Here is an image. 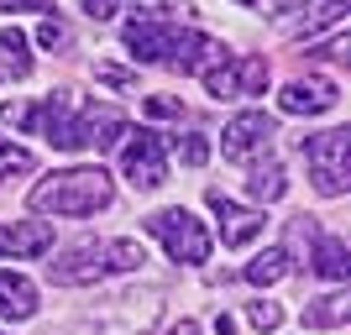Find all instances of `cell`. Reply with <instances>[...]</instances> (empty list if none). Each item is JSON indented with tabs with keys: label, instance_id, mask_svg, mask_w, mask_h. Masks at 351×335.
<instances>
[{
	"label": "cell",
	"instance_id": "1",
	"mask_svg": "<svg viewBox=\"0 0 351 335\" xmlns=\"http://www.w3.org/2000/svg\"><path fill=\"white\" fill-rule=\"evenodd\" d=\"M116 199V178L105 168H63V173H47L32 184L27 204L37 215H100Z\"/></svg>",
	"mask_w": 351,
	"mask_h": 335
},
{
	"label": "cell",
	"instance_id": "2",
	"mask_svg": "<svg viewBox=\"0 0 351 335\" xmlns=\"http://www.w3.org/2000/svg\"><path fill=\"white\" fill-rule=\"evenodd\" d=\"M147 262V251L136 241H79L69 247L63 257L47 262V277L63 283V288H89L100 277H116V273H136Z\"/></svg>",
	"mask_w": 351,
	"mask_h": 335
},
{
	"label": "cell",
	"instance_id": "3",
	"mask_svg": "<svg viewBox=\"0 0 351 335\" xmlns=\"http://www.w3.org/2000/svg\"><path fill=\"white\" fill-rule=\"evenodd\" d=\"M304 162H309V184L325 199H341L351 189V132L346 126H330V132H315L304 142Z\"/></svg>",
	"mask_w": 351,
	"mask_h": 335
},
{
	"label": "cell",
	"instance_id": "4",
	"mask_svg": "<svg viewBox=\"0 0 351 335\" xmlns=\"http://www.w3.org/2000/svg\"><path fill=\"white\" fill-rule=\"evenodd\" d=\"M199 79H205V89L215 100H257V95H267L273 69H267L263 53H220Z\"/></svg>",
	"mask_w": 351,
	"mask_h": 335
},
{
	"label": "cell",
	"instance_id": "5",
	"mask_svg": "<svg viewBox=\"0 0 351 335\" xmlns=\"http://www.w3.org/2000/svg\"><path fill=\"white\" fill-rule=\"evenodd\" d=\"M142 225H147V236H158L162 247H168V257H173V262H205V257H210V231H205V220L194 215V210H184V204L152 210Z\"/></svg>",
	"mask_w": 351,
	"mask_h": 335
},
{
	"label": "cell",
	"instance_id": "6",
	"mask_svg": "<svg viewBox=\"0 0 351 335\" xmlns=\"http://www.w3.org/2000/svg\"><path fill=\"white\" fill-rule=\"evenodd\" d=\"M278 142V121L267 110H241V116L226 121V136H220V152L231 162H263Z\"/></svg>",
	"mask_w": 351,
	"mask_h": 335
},
{
	"label": "cell",
	"instance_id": "7",
	"mask_svg": "<svg viewBox=\"0 0 351 335\" xmlns=\"http://www.w3.org/2000/svg\"><path fill=\"white\" fill-rule=\"evenodd\" d=\"M121 173L132 178V189H162L168 184V136L162 132H132L121 147Z\"/></svg>",
	"mask_w": 351,
	"mask_h": 335
},
{
	"label": "cell",
	"instance_id": "8",
	"mask_svg": "<svg viewBox=\"0 0 351 335\" xmlns=\"http://www.w3.org/2000/svg\"><path fill=\"white\" fill-rule=\"evenodd\" d=\"M79 110H84V100L73 89H53L47 100H37V126L32 132L47 136L58 152H84L79 147Z\"/></svg>",
	"mask_w": 351,
	"mask_h": 335
},
{
	"label": "cell",
	"instance_id": "9",
	"mask_svg": "<svg viewBox=\"0 0 351 335\" xmlns=\"http://www.w3.org/2000/svg\"><path fill=\"white\" fill-rule=\"evenodd\" d=\"M341 89L336 79H325V73H304V79H289L278 89V110L283 116H325V110H336Z\"/></svg>",
	"mask_w": 351,
	"mask_h": 335
},
{
	"label": "cell",
	"instance_id": "10",
	"mask_svg": "<svg viewBox=\"0 0 351 335\" xmlns=\"http://www.w3.org/2000/svg\"><path fill=\"white\" fill-rule=\"evenodd\" d=\"M210 204H215V215H220V241H226V247H252V241L267 231V215L257 204H236L220 189H210Z\"/></svg>",
	"mask_w": 351,
	"mask_h": 335
},
{
	"label": "cell",
	"instance_id": "11",
	"mask_svg": "<svg viewBox=\"0 0 351 335\" xmlns=\"http://www.w3.org/2000/svg\"><path fill=\"white\" fill-rule=\"evenodd\" d=\"M121 136H132V121L121 116L116 105H89L84 100V110H79V147H89V152H110Z\"/></svg>",
	"mask_w": 351,
	"mask_h": 335
},
{
	"label": "cell",
	"instance_id": "12",
	"mask_svg": "<svg viewBox=\"0 0 351 335\" xmlns=\"http://www.w3.org/2000/svg\"><path fill=\"white\" fill-rule=\"evenodd\" d=\"M53 247V225L47 220H11L0 225V257H43Z\"/></svg>",
	"mask_w": 351,
	"mask_h": 335
},
{
	"label": "cell",
	"instance_id": "13",
	"mask_svg": "<svg viewBox=\"0 0 351 335\" xmlns=\"http://www.w3.org/2000/svg\"><path fill=\"white\" fill-rule=\"evenodd\" d=\"M309 273H320L325 283H346L351 277V251H346V241L341 236H315L309 241Z\"/></svg>",
	"mask_w": 351,
	"mask_h": 335
},
{
	"label": "cell",
	"instance_id": "14",
	"mask_svg": "<svg viewBox=\"0 0 351 335\" xmlns=\"http://www.w3.org/2000/svg\"><path fill=\"white\" fill-rule=\"evenodd\" d=\"M37 314V283L0 267V320H32Z\"/></svg>",
	"mask_w": 351,
	"mask_h": 335
},
{
	"label": "cell",
	"instance_id": "15",
	"mask_svg": "<svg viewBox=\"0 0 351 335\" xmlns=\"http://www.w3.org/2000/svg\"><path fill=\"white\" fill-rule=\"evenodd\" d=\"M346 320H351V293L346 288H330V293H320V299L304 304L309 330H336V325H346Z\"/></svg>",
	"mask_w": 351,
	"mask_h": 335
},
{
	"label": "cell",
	"instance_id": "16",
	"mask_svg": "<svg viewBox=\"0 0 351 335\" xmlns=\"http://www.w3.org/2000/svg\"><path fill=\"white\" fill-rule=\"evenodd\" d=\"M341 16H346V0H309L304 11L289 21V32L293 37H320V32L341 27Z\"/></svg>",
	"mask_w": 351,
	"mask_h": 335
},
{
	"label": "cell",
	"instance_id": "17",
	"mask_svg": "<svg viewBox=\"0 0 351 335\" xmlns=\"http://www.w3.org/2000/svg\"><path fill=\"white\" fill-rule=\"evenodd\" d=\"M247 194H252V199H257V204H273V199H283V194H289V173H283V162H273V158L252 162Z\"/></svg>",
	"mask_w": 351,
	"mask_h": 335
},
{
	"label": "cell",
	"instance_id": "18",
	"mask_svg": "<svg viewBox=\"0 0 351 335\" xmlns=\"http://www.w3.org/2000/svg\"><path fill=\"white\" fill-rule=\"evenodd\" d=\"M278 277H289V251L283 247H267L263 257L247 262V283L252 288H267V283H278Z\"/></svg>",
	"mask_w": 351,
	"mask_h": 335
},
{
	"label": "cell",
	"instance_id": "19",
	"mask_svg": "<svg viewBox=\"0 0 351 335\" xmlns=\"http://www.w3.org/2000/svg\"><path fill=\"white\" fill-rule=\"evenodd\" d=\"M37 47H47V53L73 47V27H69V21H58V16H43V27H37Z\"/></svg>",
	"mask_w": 351,
	"mask_h": 335
},
{
	"label": "cell",
	"instance_id": "20",
	"mask_svg": "<svg viewBox=\"0 0 351 335\" xmlns=\"http://www.w3.org/2000/svg\"><path fill=\"white\" fill-rule=\"evenodd\" d=\"M32 168H37V158H32L27 147H16V142H5V136H0V178L32 173Z\"/></svg>",
	"mask_w": 351,
	"mask_h": 335
},
{
	"label": "cell",
	"instance_id": "21",
	"mask_svg": "<svg viewBox=\"0 0 351 335\" xmlns=\"http://www.w3.org/2000/svg\"><path fill=\"white\" fill-rule=\"evenodd\" d=\"M0 126L32 132V126H37V100H5V105H0Z\"/></svg>",
	"mask_w": 351,
	"mask_h": 335
},
{
	"label": "cell",
	"instance_id": "22",
	"mask_svg": "<svg viewBox=\"0 0 351 335\" xmlns=\"http://www.w3.org/2000/svg\"><path fill=\"white\" fill-rule=\"evenodd\" d=\"M173 152H178L184 162H189V168H205V158H210V142L189 132V136H178V142H173Z\"/></svg>",
	"mask_w": 351,
	"mask_h": 335
},
{
	"label": "cell",
	"instance_id": "23",
	"mask_svg": "<svg viewBox=\"0 0 351 335\" xmlns=\"http://www.w3.org/2000/svg\"><path fill=\"white\" fill-rule=\"evenodd\" d=\"M132 5H136L132 21H173V16H168V11H173L168 0H132Z\"/></svg>",
	"mask_w": 351,
	"mask_h": 335
},
{
	"label": "cell",
	"instance_id": "24",
	"mask_svg": "<svg viewBox=\"0 0 351 335\" xmlns=\"http://www.w3.org/2000/svg\"><path fill=\"white\" fill-rule=\"evenodd\" d=\"M252 325H257V330H278V325H283V309L263 299V304H252Z\"/></svg>",
	"mask_w": 351,
	"mask_h": 335
},
{
	"label": "cell",
	"instance_id": "25",
	"mask_svg": "<svg viewBox=\"0 0 351 335\" xmlns=\"http://www.w3.org/2000/svg\"><path fill=\"white\" fill-rule=\"evenodd\" d=\"M0 11H5V16H16V11H43V16H53V5H47V0H0Z\"/></svg>",
	"mask_w": 351,
	"mask_h": 335
},
{
	"label": "cell",
	"instance_id": "26",
	"mask_svg": "<svg viewBox=\"0 0 351 335\" xmlns=\"http://www.w3.org/2000/svg\"><path fill=\"white\" fill-rule=\"evenodd\" d=\"M79 5H84V11L95 16V21H110V16L121 11V0H79Z\"/></svg>",
	"mask_w": 351,
	"mask_h": 335
},
{
	"label": "cell",
	"instance_id": "27",
	"mask_svg": "<svg viewBox=\"0 0 351 335\" xmlns=\"http://www.w3.org/2000/svg\"><path fill=\"white\" fill-rule=\"evenodd\" d=\"M147 110H152V116H184V105L168 100V95H152V100H147Z\"/></svg>",
	"mask_w": 351,
	"mask_h": 335
},
{
	"label": "cell",
	"instance_id": "28",
	"mask_svg": "<svg viewBox=\"0 0 351 335\" xmlns=\"http://www.w3.org/2000/svg\"><path fill=\"white\" fill-rule=\"evenodd\" d=\"M95 73H100L105 84H132V79H126V69H110V63H95Z\"/></svg>",
	"mask_w": 351,
	"mask_h": 335
},
{
	"label": "cell",
	"instance_id": "29",
	"mask_svg": "<svg viewBox=\"0 0 351 335\" xmlns=\"http://www.w3.org/2000/svg\"><path fill=\"white\" fill-rule=\"evenodd\" d=\"M215 330L220 335H236V320H231V314H215Z\"/></svg>",
	"mask_w": 351,
	"mask_h": 335
},
{
	"label": "cell",
	"instance_id": "30",
	"mask_svg": "<svg viewBox=\"0 0 351 335\" xmlns=\"http://www.w3.org/2000/svg\"><path fill=\"white\" fill-rule=\"evenodd\" d=\"M168 335H199V325H194V320H178V325H173Z\"/></svg>",
	"mask_w": 351,
	"mask_h": 335
},
{
	"label": "cell",
	"instance_id": "31",
	"mask_svg": "<svg viewBox=\"0 0 351 335\" xmlns=\"http://www.w3.org/2000/svg\"><path fill=\"white\" fill-rule=\"evenodd\" d=\"M241 5H267V0H241Z\"/></svg>",
	"mask_w": 351,
	"mask_h": 335
},
{
	"label": "cell",
	"instance_id": "32",
	"mask_svg": "<svg viewBox=\"0 0 351 335\" xmlns=\"http://www.w3.org/2000/svg\"><path fill=\"white\" fill-rule=\"evenodd\" d=\"M0 335H5V330H0Z\"/></svg>",
	"mask_w": 351,
	"mask_h": 335
}]
</instances>
